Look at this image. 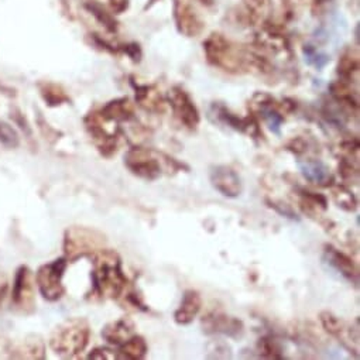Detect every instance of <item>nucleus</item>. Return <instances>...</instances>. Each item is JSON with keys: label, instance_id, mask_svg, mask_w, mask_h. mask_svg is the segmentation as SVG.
I'll return each instance as SVG.
<instances>
[{"label": "nucleus", "instance_id": "nucleus-1", "mask_svg": "<svg viewBox=\"0 0 360 360\" xmlns=\"http://www.w3.org/2000/svg\"><path fill=\"white\" fill-rule=\"evenodd\" d=\"M95 291L102 298L117 300L127 287V277L122 270V260L115 250H103L95 253V270L92 274Z\"/></svg>", "mask_w": 360, "mask_h": 360}, {"label": "nucleus", "instance_id": "nucleus-2", "mask_svg": "<svg viewBox=\"0 0 360 360\" xmlns=\"http://www.w3.org/2000/svg\"><path fill=\"white\" fill-rule=\"evenodd\" d=\"M124 165L133 175L146 179V181H154L162 175L164 171L171 174V171L175 172L184 167V164L164 153L140 146H134L126 151Z\"/></svg>", "mask_w": 360, "mask_h": 360}, {"label": "nucleus", "instance_id": "nucleus-3", "mask_svg": "<svg viewBox=\"0 0 360 360\" xmlns=\"http://www.w3.org/2000/svg\"><path fill=\"white\" fill-rule=\"evenodd\" d=\"M89 335L91 329L88 322L81 318H72L61 323L54 330L50 345L56 353L71 357L86 347Z\"/></svg>", "mask_w": 360, "mask_h": 360}, {"label": "nucleus", "instance_id": "nucleus-4", "mask_svg": "<svg viewBox=\"0 0 360 360\" xmlns=\"http://www.w3.org/2000/svg\"><path fill=\"white\" fill-rule=\"evenodd\" d=\"M204 50L210 64L226 72H240L249 60L222 34H211L204 43Z\"/></svg>", "mask_w": 360, "mask_h": 360}, {"label": "nucleus", "instance_id": "nucleus-5", "mask_svg": "<svg viewBox=\"0 0 360 360\" xmlns=\"http://www.w3.org/2000/svg\"><path fill=\"white\" fill-rule=\"evenodd\" d=\"M168 103L172 109L175 119L188 130H197L201 116L191 96L181 88L174 86L168 92Z\"/></svg>", "mask_w": 360, "mask_h": 360}, {"label": "nucleus", "instance_id": "nucleus-6", "mask_svg": "<svg viewBox=\"0 0 360 360\" xmlns=\"http://www.w3.org/2000/svg\"><path fill=\"white\" fill-rule=\"evenodd\" d=\"M105 243V238L95 231L75 228L65 235V253L71 259H77L86 255H94L101 250Z\"/></svg>", "mask_w": 360, "mask_h": 360}, {"label": "nucleus", "instance_id": "nucleus-7", "mask_svg": "<svg viewBox=\"0 0 360 360\" xmlns=\"http://www.w3.org/2000/svg\"><path fill=\"white\" fill-rule=\"evenodd\" d=\"M67 267L65 259L54 260L43 266L36 277L40 292L49 301H57L63 297L65 288L63 285V276Z\"/></svg>", "mask_w": 360, "mask_h": 360}, {"label": "nucleus", "instance_id": "nucleus-8", "mask_svg": "<svg viewBox=\"0 0 360 360\" xmlns=\"http://www.w3.org/2000/svg\"><path fill=\"white\" fill-rule=\"evenodd\" d=\"M211 113L215 117V122L222 123L236 131L249 134L253 139L263 137V133L260 130V126H259V122H257V117L255 113H252L246 117H239L235 113H232L226 106L219 105V103H214Z\"/></svg>", "mask_w": 360, "mask_h": 360}, {"label": "nucleus", "instance_id": "nucleus-9", "mask_svg": "<svg viewBox=\"0 0 360 360\" xmlns=\"http://www.w3.org/2000/svg\"><path fill=\"white\" fill-rule=\"evenodd\" d=\"M201 325L207 335H225L229 338H239L245 330L243 322L239 318L229 316L222 311H212L204 315Z\"/></svg>", "mask_w": 360, "mask_h": 360}, {"label": "nucleus", "instance_id": "nucleus-10", "mask_svg": "<svg viewBox=\"0 0 360 360\" xmlns=\"http://www.w3.org/2000/svg\"><path fill=\"white\" fill-rule=\"evenodd\" d=\"M212 187L226 198H238L243 191L239 174L229 165H214L210 171Z\"/></svg>", "mask_w": 360, "mask_h": 360}, {"label": "nucleus", "instance_id": "nucleus-11", "mask_svg": "<svg viewBox=\"0 0 360 360\" xmlns=\"http://www.w3.org/2000/svg\"><path fill=\"white\" fill-rule=\"evenodd\" d=\"M319 321L323 326V329L332 335L333 338H336L339 342H342V345L349 349L350 352H354L357 356V346H359V330L357 326L356 329H353L352 326H347L340 318L335 316L332 312L329 311H323L319 314Z\"/></svg>", "mask_w": 360, "mask_h": 360}, {"label": "nucleus", "instance_id": "nucleus-12", "mask_svg": "<svg viewBox=\"0 0 360 360\" xmlns=\"http://www.w3.org/2000/svg\"><path fill=\"white\" fill-rule=\"evenodd\" d=\"M323 262L335 270L338 274H340L346 281L356 285L359 284V269L352 257H349L346 253L340 252L332 245L323 246Z\"/></svg>", "mask_w": 360, "mask_h": 360}, {"label": "nucleus", "instance_id": "nucleus-13", "mask_svg": "<svg viewBox=\"0 0 360 360\" xmlns=\"http://www.w3.org/2000/svg\"><path fill=\"white\" fill-rule=\"evenodd\" d=\"M174 18L178 27V32L187 37H197L204 30V23L186 0H175Z\"/></svg>", "mask_w": 360, "mask_h": 360}, {"label": "nucleus", "instance_id": "nucleus-14", "mask_svg": "<svg viewBox=\"0 0 360 360\" xmlns=\"http://www.w3.org/2000/svg\"><path fill=\"white\" fill-rule=\"evenodd\" d=\"M298 168L307 181L319 187H330L333 184V175L330 174L329 167L321 160L309 158L298 161Z\"/></svg>", "mask_w": 360, "mask_h": 360}, {"label": "nucleus", "instance_id": "nucleus-15", "mask_svg": "<svg viewBox=\"0 0 360 360\" xmlns=\"http://www.w3.org/2000/svg\"><path fill=\"white\" fill-rule=\"evenodd\" d=\"M202 307V298L198 291L187 290L183 295L181 304L174 314V321L178 325H190L197 315L200 314Z\"/></svg>", "mask_w": 360, "mask_h": 360}, {"label": "nucleus", "instance_id": "nucleus-16", "mask_svg": "<svg viewBox=\"0 0 360 360\" xmlns=\"http://www.w3.org/2000/svg\"><path fill=\"white\" fill-rule=\"evenodd\" d=\"M134 322L130 318H120L108 323L102 330V338L115 346H120L134 335Z\"/></svg>", "mask_w": 360, "mask_h": 360}, {"label": "nucleus", "instance_id": "nucleus-17", "mask_svg": "<svg viewBox=\"0 0 360 360\" xmlns=\"http://www.w3.org/2000/svg\"><path fill=\"white\" fill-rule=\"evenodd\" d=\"M136 101L147 112L162 113L165 110V102L160 92L148 85L136 86Z\"/></svg>", "mask_w": 360, "mask_h": 360}, {"label": "nucleus", "instance_id": "nucleus-18", "mask_svg": "<svg viewBox=\"0 0 360 360\" xmlns=\"http://www.w3.org/2000/svg\"><path fill=\"white\" fill-rule=\"evenodd\" d=\"M101 116L108 122L120 123V122H129L130 119H133L134 112L129 98H120L103 106L101 110Z\"/></svg>", "mask_w": 360, "mask_h": 360}, {"label": "nucleus", "instance_id": "nucleus-19", "mask_svg": "<svg viewBox=\"0 0 360 360\" xmlns=\"http://www.w3.org/2000/svg\"><path fill=\"white\" fill-rule=\"evenodd\" d=\"M300 208L305 215L309 218L314 217H321L322 212L328 210V200L322 194L311 193L307 190H300Z\"/></svg>", "mask_w": 360, "mask_h": 360}, {"label": "nucleus", "instance_id": "nucleus-20", "mask_svg": "<svg viewBox=\"0 0 360 360\" xmlns=\"http://www.w3.org/2000/svg\"><path fill=\"white\" fill-rule=\"evenodd\" d=\"M117 347H119L116 350L117 352V359H126V360L144 359L147 352H148L147 342L140 335H133L131 338H129L124 343H122Z\"/></svg>", "mask_w": 360, "mask_h": 360}, {"label": "nucleus", "instance_id": "nucleus-21", "mask_svg": "<svg viewBox=\"0 0 360 360\" xmlns=\"http://www.w3.org/2000/svg\"><path fill=\"white\" fill-rule=\"evenodd\" d=\"M13 301L20 307L33 302V285L30 281V271L26 267H22L16 277Z\"/></svg>", "mask_w": 360, "mask_h": 360}, {"label": "nucleus", "instance_id": "nucleus-22", "mask_svg": "<svg viewBox=\"0 0 360 360\" xmlns=\"http://www.w3.org/2000/svg\"><path fill=\"white\" fill-rule=\"evenodd\" d=\"M359 72V56L353 50H347L342 54L338 65V74L342 81L352 82L353 77Z\"/></svg>", "mask_w": 360, "mask_h": 360}, {"label": "nucleus", "instance_id": "nucleus-23", "mask_svg": "<svg viewBox=\"0 0 360 360\" xmlns=\"http://www.w3.org/2000/svg\"><path fill=\"white\" fill-rule=\"evenodd\" d=\"M332 187V198L335 204L346 211V212H353L357 208V200L354 194L346 187V186H330Z\"/></svg>", "mask_w": 360, "mask_h": 360}, {"label": "nucleus", "instance_id": "nucleus-24", "mask_svg": "<svg viewBox=\"0 0 360 360\" xmlns=\"http://www.w3.org/2000/svg\"><path fill=\"white\" fill-rule=\"evenodd\" d=\"M257 352H259L260 357H264V359H283L284 357L281 353L280 345L270 336H264V338L259 339Z\"/></svg>", "mask_w": 360, "mask_h": 360}, {"label": "nucleus", "instance_id": "nucleus-25", "mask_svg": "<svg viewBox=\"0 0 360 360\" xmlns=\"http://www.w3.org/2000/svg\"><path fill=\"white\" fill-rule=\"evenodd\" d=\"M339 174L343 181H357L359 178V167L357 160L342 157L339 164Z\"/></svg>", "mask_w": 360, "mask_h": 360}, {"label": "nucleus", "instance_id": "nucleus-26", "mask_svg": "<svg viewBox=\"0 0 360 360\" xmlns=\"http://www.w3.org/2000/svg\"><path fill=\"white\" fill-rule=\"evenodd\" d=\"M305 60L309 65H314L315 68L318 70H322L328 63H329V57L325 56V54H321V53H316L315 49L312 47H308L305 49Z\"/></svg>", "mask_w": 360, "mask_h": 360}, {"label": "nucleus", "instance_id": "nucleus-27", "mask_svg": "<svg viewBox=\"0 0 360 360\" xmlns=\"http://www.w3.org/2000/svg\"><path fill=\"white\" fill-rule=\"evenodd\" d=\"M0 143L6 144V146H16L18 144L16 131L5 123H0Z\"/></svg>", "mask_w": 360, "mask_h": 360}, {"label": "nucleus", "instance_id": "nucleus-28", "mask_svg": "<svg viewBox=\"0 0 360 360\" xmlns=\"http://www.w3.org/2000/svg\"><path fill=\"white\" fill-rule=\"evenodd\" d=\"M89 359H98V360H113L117 359V352L108 349V347H96L92 350V353L88 356Z\"/></svg>", "mask_w": 360, "mask_h": 360}, {"label": "nucleus", "instance_id": "nucleus-29", "mask_svg": "<svg viewBox=\"0 0 360 360\" xmlns=\"http://www.w3.org/2000/svg\"><path fill=\"white\" fill-rule=\"evenodd\" d=\"M246 4L253 15H260L262 12L267 11V8L270 6V0H246Z\"/></svg>", "mask_w": 360, "mask_h": 360}, {"label": "nucleus", "instance_id": "nucleus-30", "mask_svg": "<svg viewBox=\"0 0 360 360\" xmlns=\"http://www.w3.org/2000/svg\"><path fill=\"white\" fill-rule=\"evenodd\" d=\"M307 147H308V144L305 143V140H304L302 137H295V139H292V140L287 144V150L292 151V153L297 154V155L304 154V153L307 151Z\"/></svg>", "mask_w": 360, "mask_h": 360}, {"label": "nucleus", "instance_id": "nucleus-31", "mask_svg": "<svg viewBox=\"0 0 360 360\" xmlns=\"http://www.w3.org/2000/svg\"><path fill=\"white\" fill-rule=\"evenodd\" d=\"M270 204H271L270 207H271V208H274V210H276L277 212H280L281 215H284V217H287V218H291V219H295V217H297V215L294 214V211H292L287 204H284V205H283V204H277V202H274V201H273V202H270Z\"/></svg>", "mask_w": 360, "mask_h": 360}, {"label": "nucleus", "instance_id": "nucleus-32", "mask_svg": "<svg viewBox=\"0 0 360 360\" xmlns=\"http://www.w3.org/2000/svg\"><path fill=\"white\" fill-rule=\"evenodd\" d=\"M124 51L127 53V56L133 60V61H140V57H141V51L139 49L137 44H130V46H126Z\"/></svg>", "mask_w": 360, "mask_h": 360}]
</instances>
